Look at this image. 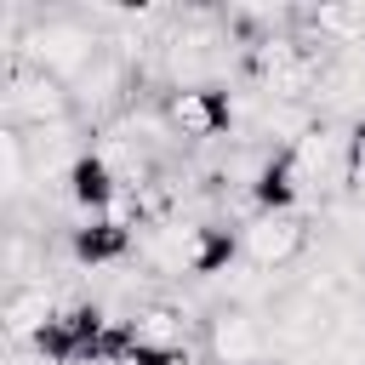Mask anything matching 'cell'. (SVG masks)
I'll list each match as a JSON object with an SVG mask.
<instances>
[{"label":"cell","mask_w":365,"mask_h":365,"mask_svg":"<svg viewBox=\"0 0 365 365\" xmlns=\"http://www.w3.org/2000/svg\"><path fill=\"white\" fill-rule=\"evenodd\" d=\"M268 331H274V354H285L291 365H308L319 348H325V331H331V302H319L314 291L302 285H285L268 308Z\"/></svg>","instance_id":"obj_1"},{"label":"cell","mask_w":365,"mask_h":365,"mask_svg":"<svg viewBox=\"0 0 365 365\" xmlns=\"http://www.w3.org/2000/svg\"><path fill=\"white\" fill-rule=\"evenodd\" d=\"M291 160H297L302 194H314V200H325V205L348 194L354 160H348V131H336V120H319L314 131H302V137L291 143Z\"/></svg>","instance_id":"obj_2"},{"label":"cell","mask_w":365,"mask_h":365,"mask_svg":"<svg viewBox=\"0 0 365 365\" xmlns=\"http://www.w3.org/2000/svg\"><path fill=\"white\" fill-rule=\"evenodd\" d=\"M205 359L211 365H262L274 354V331H268V314L257 308H234V302H217L205 314Z\"/></svg>","instance_id":"obj_3"},{"label":"cell","mask_w":365,"mask_h":365,"mask_svg":"<svg viewBox=\"0 0 365 365\" xmlns=\"http://www.w3.org/2000/svg\"><path fill=\"white\" fill-rule=\"evenodd\" d=\"M314 245V222L297 217V211H279V217H251L240 228V251H245V268H262V274H285L308 257Z\"/></svg>","instance_id":"obj_4"},{"label":"cell","mask_w":365,"mask_h":365,"mask_svg":"<svg viewBox=\"0 0 365 365\" xmlns=\"http://www.w3.org/2000/svg\"><path fill=\"white\" fill-rule=\"evenodd\" d=\"M171 131L182 143H217L234 131V91L228 86H188V91H165L160 97Z\"/></svg>","instance_id":"obj_5"},{"label":"cell","mask_w":365,"mask_h":365,"mask_svg":"<svg viewBox=\"0 0 365 365\" xmlns=\"http://www.w3.org/2000/svg\"><path fill=\"white\" fill-rule=\"evenodd\" d=\"M125 325L154 354H182V348H194V331H205V319H194V308L177 297H143Z\"/></svg>","instance_id":"obj_6"},{"label":"cell","mask_w":365,"mask_h":365,"mask_svg":"<svg viewBox=\"0 0 365 365\" xmlns=\"http://www.w3.org/2000/svg\"><path fill=\"white\" fill-rule=\"evenodd\" d=\"M137 251V234L131 228H120V222H108V217H86L74 234H68V257L80 262V268H120L125 257Z\"/></svg>","instance_id":"obj_7"},{"label":"cell","mask_w":365,"mask_h":365,"mask_svg":"<svg viewBox=\"0 0 365 365\" xmlns=\"http://www.w3.org/2000/svg\"><path fill=\"white\" fill-rule=\"evenodd\" d=\"M63 188H68V200L86 211V217H103L108 211V200L120 194V171L108 165V154L103 148H80V160L68 165V177H63Z\"/></svg>","instance_id":"obj_8"},{"label":"cell","mask_w":365,"mask_h":365,"mask_svg":"<svg viewBox=\"0 0 365 365\" xmlns=\"http://www.w3.org/2000/svg\"><path fill=\"white\" fill-rule=\"evenodd\" d=\"M57 285L34 279V285H11L6 291V342H34L51 319H57Z\"/></svg>","instance_id":"obj_9"},{"label":"cell","mask_w":365,"mask_h":365,"mask_svg":"<svg viewBox=\"0 0 365 365\" xmlns=\"http://www.w3.org/2000/svg\"><path fill=\"white\" fill-rule=\"evenodd\" d=\"M245 200L257 205V217H279V211H291L302 200V177H297L291 148H274V160L257 171V182L245 188Z\"/></svg>","instance_id":"obj_10"}]
</instances>
